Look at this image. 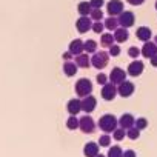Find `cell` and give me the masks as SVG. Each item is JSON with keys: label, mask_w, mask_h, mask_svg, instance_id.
Wrapping results in <instances>:
<instances>
[{"label": "cell", "mask_w": 157, "mask_h": 157, "mask_svg": "<svg viewBox=\"0 0 157 157\" xmlns=\"http://www.w3.org/2000/svg\"><path fill=\"white\" fill-rule=\"evenodd\" d=\"M119 126V120L116 119L114 114H103L100 119H99V128L109 134V132H114V129Z\"/></svg>", "instance_id": "1"}, {"label": "cell", "mask_w": 157, "mask_h": 157, "mask_svg": "<svg viewBox=\"0 0 157 157\" xmlns=\"http://www.w3.org/2000/svg\"><path fill=\"white\" fill-rule=\"evenodd\" d=\"M74 90H75V93H77L78 97H86L93 91V82L90 80V78H80V80L75 82Z\"/></svg>", "instance_id": "2"}, {"label": "cell", "mask_w": 157, "mask_h": 157, "mask_svg": "<svg viewBox=\"0 0 157 157\" xmlns=\"http://www.w3.org/2000/svg\"><path fill=\"white\" fill-rule=\"evenodd\" d=\"M78 129L85 134H93L96 131V123L93 120L91 116H83L80 120H78Z\"/></svg>", "instance_id": "3"}, {"label": "cell", "mask_w": 157, "mask_h": 157, "mask_svg": "<svg viewBox=\"0 0 157 157\" xmlns=\"http://www.w3.org/2000/svg\"><path fill=\"white\" fill-rule=\"evenodd\" d=\"M108 60H109V54L105 52V51H100V52H94L93 59H91V65L97 69H102L108 65Z\"/></svg>", "instance_id": "4"}, {"label": "cell", "mask_w": 157, "mask_h": 157, "mask_svg": "<svg viewBox=\"0 0 157 157\" xmlns=\"http://www.w3.org/2000/svg\"><path fill=\"white\" fill-rule=\"evenodd\" d=\"M75 28H77V31L80 33V34L88 33V29L93 28V20H91V17H90V16H80V17L77 19V22H75Z\"/></svg>", "instance_id": "5"}, {"label": "cell", "mask_w": 157, "mask_h": 157, "mask_svg": "<svg viewBox=\"0 0 157 157\" xmlns=\"http://www.w3.org/2000/svg\"><path fill=\"white\" fill-rule=\"evenodd\" d=\"M134 91H136L134 83H131V82H128V80H125V82H122L120 85H117V94H119L120 97H123V99L131 97V96L134 94Z\"/></svg>", "instance_id": "6"}, {"label": "cell", "mask_w": 157, "mask_h": 157, "mask_svg": "<svg viewBox=\"0 0 157 157\" xmlns=\"http://www.w3.org/2000/svg\"><path fill=\"white\" fill-rule=\"evenodd\" d=\"M109 82H113L114 85H120L122 82H125V77H126V72L122 69V68H113L111 72H109Z\"/></svg>", "instance_id": "7"}, {"label": "cell", "mask_w": 157, "mask_h": 157, "mask_svg": "<svg viewBox=\"0 0 157 157\" xmlns=\"http://www.w3.org/2000/svg\"><path fill=\"white\" fill-rule=\"evenodd\" d=\"M116 96H117V85H114L113 82L105 83L102 88V97L105 100H114Z\"/></svg>", "instance_id": "8"}, {"label": "cell", "mask_w": 157, "mask_h": 157, "mask_svg": "<svg viewBox=\"0 0 157 157\" xmlns=\"http://www.w3.org/2000/svg\"><path fill=\"white\" fill-rule=\"evenodd\" d=\"M106 10L109 16H119L123 13V2L122 0H111L106 3Z\"/></svg>", "instance_id": "9"}, {"label": "cell", "mask_w": 157, "mask_h": 157, "mask_svg": "<svg viewBox=\"0 0 157 157\" xmlns=\"http://www.w3.org/2000/svg\"><path fill=\"white\" fill-rule=\"evenodd\" d=\"M134 22H136V16L131 11H123L120 14V17H119V23L123 28H131L134 25Z\"/></svg>", "instance_id": "10"}, {"label": "cell", "mask_w": 157, "mask_h": 157, "mask_svg": "<svg viewBox=\"0 0 157 157\" xmlns=\"http://www.w3.org/2000/svg\"><path fill=\"white\" fill-rule=\"evenodd\" d=\"M96 106H97L96 97H93L91 94L86 96V97H82V111H85L86 114H90V113H93L96 109Z\"/></svg>", "instance_id": "11"}, {"label": "cell", "mask_w": 157, "mask_h": 157, "mask_svg": "<svg viewBox=\"0 0 157 157\" xmlns=\"http://www.w3.org/2000/svg\"><path fill=\"white\" fill-rule=\"evenodd\" d=\"M140 51H142V56L145 59H151V57L157 56V43L155 42H145V45Z\"/></svg>", "instance_id": "12"}, {"label": "cell", "mask_w": 157, "mask_h": 157, "mask_svg": "<svg viewBox=\"0 0 157 157\" xmlns=\"http://www.w3.org/2000/svg\"><path fill=\"white\" fill-rule=\"evenodd\" d=\"M143 68H145L143 62L134 60V62H131V63L128 65V74L132 75V77H139V75L143 72Z\"/></svg>", "instance_id": "13"}, {"label": "cell", "mask_w": 157, "mask_h": 157, "mask_svg": "<svg viewBox=\"0 0 157 157\" xmlns=\"http://www.w3.org/2000/svg\"><path fill=\"white\" fill-rule=\"evenodd\" d=\"M134 125H136V119H134L131 114H128V113L123 114V116L119 119V126L123 128V129H126V131H128L129 128H132Z\"/></svg>", "instance_id": "14"}, {"label": "cell", "mask_w": 157, "mask_h": 157, "mask_svg": "<svg viewBox=\"0 0 157 157\" xmlns=\"http://www.w3.org/2000/svg\"><path fill=\"white\" fill-rule=\"evenodd\" d=\"M66 109L71 116H75L82 111V100H78V99H71L66 105Z\"/></svg>", "instance_id": "15"}, {"label": "cell", "mask_w": 157, "mask_h": 157, "mask_svg": "<svg viewBox=\"0 0 157 157\" xmlns=\"http://www.w3.org/2000/svg\"><path fill=\"white\" fill-rule=\"evenodd\" d=\"M85 49H83V42L80 39H75L69 43V52L72 56H78V54H82Z\"/></svg>", "instance_id": "16"}, {"label": "cell", "mask_w": 157, "mask_h": 157, "mask_svg": "<svg viewBox=\"0 0 157 157\" xmlns=\"http://www.w3.org/2000/svg\"><path fill=\"white\" fill-rule=\"evenodd\" d=\"M136 36H137V39H139V40H142V42L145 43V42L151 40V36H152V33H151V29H149L148 26H140V28H137V31H136Z\"/></svg>", "instance_id": "17"}, {"label": "cell", "mask_w": 157, "mask_h": 157, "mask_svg": "<svg viewBox=\"0 0 157 157\" xmlns=\"http://www.w3.org/2000/svg\"><path fill=\"white\" fill-rule=\"evenodd\" d=\"M114 39L117 43H125L128 39H129V33H128V28H117L114 31Z\"/></svg>", "instance_id": "18"}, {"label": "cell", "mask_w": 157, "mask_h": 157, "mask_svg": "<svg viewBox=\"0 0 157 157\" xmlns=\"http://www.w3.org/2000/svg\"><path fill=\"white\" fill-rule=\"evenodd\" d=\"M99 152H100V151H99V143H93V142H90V143H86L85 148H83V154H85V157H96Z\"/></svg>", "instance_id": "19"}, {"label": "cell", "mask_w": 157, "mask_h": 157, "mask_svg": "<svg viewBox=\"0 0 157 157\" xmlns=\"http://www.w3.org/2000/svg\"><path fill=\"white\" fill-rule=\"evenodd\" d=\"M75 65L78 68H90L91 66V59L88 57V54H78L75 56Z\"/></svg>", "instance_id": "20"}, {"label": "cell", "mask_w": 157, "mask_h": 157, "mask_svg": "<svg viewBox=\"0 0 157 157\" xmlns=\"http://www.w3.org/2000/svg\"><path fill=\"white\" fill-rule=\"evenodd\" d=\"M77 69H78V66L75 65V62H69V60H66V63L63 65V72H65L68 77H71V75H75Z\"/></svg>", "instance_id": "21"}, {"label": "cell", "mask_w": 157, "mask_h": 157, "mask_svg": "<svg viewBox=\"0 0 157 157\" xmlns=\"http://www.w3.org/2000/svg\"><path fill=\"white\" fill-rule=\"evenodd\" d=\"M77 11H78L80 16H90L91 11H93V6H91L90 2H80L78 6H77Z\"/></svg>", "instance_id": "22"}, {"label": "cell", "mask_w": 157, "mask_h": 157, "mask_svg": "<svg viewBox=\"0 0 157 157\" xmlns=\"http://www.w3.org/2000/svg\"><path fill=\"white\" fill-rule=\"evenodd\" d=\"M119 19H116L114 16H111V17H108L106 20H105V28L106 29H109V31H116L117 28H119Z\"/></svg>", "instance_id": "23"}, {"label": "cell", "mask_w": 157, "mask_h": 157, "mask_svg": "<svg viewBox=\"0 0 157 157\" xmlns=\"http://www.w3.org/2000/svg\"><path fill=\"white\" fill-rule=\"evenodd\" d=\"M114 42H116V39H114V36H113L111 33H108V34H102L100 45H102L103 48H109L111 45H114Z\"/></svg>", "instance_id": "24"}, {"label": "cell", "mask_w": 157, "mask_h": 157, "mask_svg": "<svg viewBox=\"0 0 157 157\" xmlns=\"http://www.w3.org/2000/svg\"><path fill=\"white\" fill-rule=\"evenodd\" d=\"M83 49H85V52H88V54L97 52V43H96L94 40H86V42L83 43Z\"/></svg>", "instance_id": "25"}, {"label": "cell", "mask_w": 157, "mask_h": 157, "mask_svg": "<svg viewBox=\"0 0 157 157\" xmlns=\"http://www.w3.org/2000/svg\"><path fill=\"white\" fill-rule=\"evenodd\" d=\"M106 157H123V149L120 148V146H113V148H109V151H108V155Z\"/></svg>", "instance_id": "26"}, {"label": "cell", "mask_w": 157, "mask_h": 157, "mask_svg": "<svg viewBox=\"0 0 157 157\" xmlns=\"http://www.w3.org/2000/svg\"><path fill=\"white\" fill-rule=\"evenodd\" d=\"M66 126H68V129H71V131L78 129V119H77L75 116H71V117L66 120Z\"/></svg>", "instance_id": "27"}, {"label": "cell", "mask_w": 157, "mask_h": 157, "mask_svg": "<svg viewBox=\"0 0 157 157\" xmlns=\"http://www.w3.org/2000/svg\"><path fill=\"white\" fill-rule=\"evenodd\" d=\"M90 16H91V19L94 22H102V19H103V13H102L100 8H93V11H91Z\"/></svg>", "instance_id": "28"}, {"label": "cell", "mask_w": 157, "mask_h": 157, "mask_svg": "<svg viewBox=\"0 0 157 157\" xmlns=\"http://www.w3.org/2000/svg\"><path fill=\"white\" fill-rule=\"evenodd\" d=\"M126 137H128V139H131V140H137V139L140 137V129H137L136 126L129 128V129L126 131Z\"/></svg>", "instance_id": "29"}, {"label": "cell", "mask_w": 157, "mask_h": 157, "mask_svg": "<svg viewBox=\"0 0 157 157\" xmlns=\"http://www.w3.org/2000/svg\"><path fill=\"white\" fill-rule=\"evenodd\" d=\"M113 136H114L116 140H123L125 136H126V129H123V128H116L114 132H113Z\"/></svg>", "instance_id": "30"}, {"label": "cell", "mask_w": 157, "mask_h": 157, "mask_svg": "<svg viewBox=\"0 0 157 157\" xmlns=\"http://www.w3.org/2000/svg\"><path fill=\"white\" fill-rule=\"evenodd\" d=\"M111 145V137L108 136V134H103V136H100V139H99V146H103V148H106V146H109Z\"/></svg>", "instance_id": "31"}, {"label": "cell", "mask_w": 157, "mask_h": 157, "mask_svg": "<svg viewBox=\"0 0 157 157\" xmlns=\"http://www.w3.org/2000/svg\"><path fill=\"white\" fill-rule=\"evenodd\" d=\"M96 34H100L103 29H105V23H102V22H94L93 23V28H91Z\"/></svg>", "instance_id": "32"}, {"label": "cell", "mask_w": 157, "mask_h": 157, "mask_svg": "<svg viewBox=\"0 0 157 157\" xmlns=\"http://www.w3.org/2000/svg\"><path fill=\"white\" fill-rule=\"evenodd\" d=\"M140 54H142V51H140L137 46H131V48L128 49V56H129V57H132V59H137Z\"/></svg>", "instance_id": "33"}, {"label": "cell", "mask_w": 157, "mask_h": 157, "mask_svg": "<svg viewBox=\"0 0 157 157\" xmlns=\"http://www.w3.org/2000/svg\"><path fill=\"white\" fill-rule=\"evenodd\" d=\"M96 80H97V83H99V85H102V86H103L105 83H108V80H109V77H108L106 74L100 72V74H99V75L96 77Z\"/></svg>", "instance_id": "34"}, {"label": "cell", "mask_w": 157, "mask_h": 157, "mask_svg": "<svg viewBox=\"0 0 157 157\" xmlns=\"http://www.w3.org/2000/svg\"><path fill=\"white\" fill-rule=\"evenodd\" d=\"M134 126H136L137 129H140V131H142V129H145V128L148 126V120H146V119H137Z\"/></svg>", "instance_id": "35"}, {"label": "cell", "mask_w": 157, "mask_h": 157, "mask_svg": "<svg viewBox=\"0 0 157 157\" xmlns=\"http://www.w3.org/2000/svg\"><path fill=\"white\" fill-rule=\"evenodd\" d=\"M119 54H120V46H119V45H116V43H114V45H111V46H109V56L117 57Z\"/></svg>", "instance_id": "36"}, {"label": "cell", "mask_w": 157, "mask_h": 157, "mask_svg": "<svg viewBox=\"0 0 157 157\" xmlns=\"http://www.w3.org/2000/svg\"><path fill=\"white\" fill-rule=\"evenodd\" d=\"M90 3L93 8H102L105 5V0H90Z\"/></svg>", "instance_id": "37"}, {"label": "cell", "mask_w": 157, "mask_h": 157, "mask_svg": "<svg viewBox=\"0 0 157 157\" xmlns=\"http://www.w3.org/2000/svg\"><path fill=\"white\" fill-rule=\"evenodd\" d=\"M123 157H137V155H136V151L128 149V151H123Z\"/></svg>", "instance_id": "38"}, {"label": "cell", "mask_w": 157, "mask_h": 157, "mask_svg": "<svg viewBox=\"0 0 157 157\" xmlns=\"http://www.w3.org/2000/svg\"><path fill=\"white\" fill-rule=\"evenodd\" d=\"M126 2L129 3V5H134V6H139V5H142L145 0H126Z\"/></svg>", "instance_id": "39"}, {"label": "cell", "mask_w": 157, "mask_h": 157, "mask_svg": "<svg viewBox=\"0 0 157 157\" xmlns=\"http://www.w3.org/2000/svg\"><path fill=\"white\" fill-rule=\"evenodd\" d=\"M149 60H151V65H152L154 68H157V56H154V57H151Z\"/></svg>", "instance_id": "40"}, {"label": "cell", "mask_w": 157, "mask_h": 157, "mask_svg": "<svg viewBox=\"0 0 157 157\" xmlns=\"http://www.w3.org/2000/svg\"><path fill=\"white\" fill-rule=\"evenodd\" d=\"M71 57H72V54H71V52H69V51H68V52H65V54H63V59H65V60H71Z\"/></svg>", "instance_id": "41"}, {"label": "cell", "mask_w": 157, "mask_h": 157, "mask_svg": "<svg viewBox=\"0 0 157 157\" xmlns=\"http://www.w3.org/2000/svg\"><path fill=\"white\" fill-rule=\"evenodd\" d=\"M96 157H105V155H103V154H97Z\"/></svg>", "instance_id": "42"}, {"label": "cell", "mask_w": 157, "mask_h": 157, "mask_svg": "<svg viewBox=\"0 0 157 157\" xmlns=\"http://www.w3.org/2000/svg\"><path fill=\"white\" fill-rule=\"evenodd\" d=\"M154 42H155V43H157V36H155V39H154Z\"/></svg>", "instance_id": "43"}, {"label": "cell", "mask_w": 157, "mask_h": 157, "mask_svg": "<svg viewBox=\"0 0 157 157\" xmlns=\"http://www.w3.org/2000/svg\"><path fill=\"white\" fill-rule=\"evenodd\" d=\"M155 10H157V2H155Z\"/></svg>", "instance_id": "44"}]
</instances>
